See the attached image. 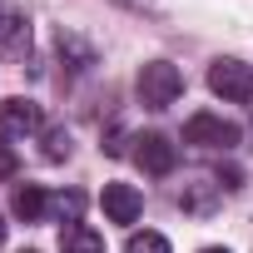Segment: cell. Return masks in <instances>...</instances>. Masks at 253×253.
I'll use <instances>...</instances> for the list:
<instances>
[{"label":"cell","mask_w":253,"mask_h":253,"mask_svg":"<svg viewBox=\"0 0 253 253\" xmlns=\"http://www.w3.org/2000/svg\"><path fill=\"white\" fill-rule=\"evenodd\" d=\"M134 89H139V104H144V109H169V104L184 94V75H179L169 60H149V65H139Z\"/></svg>","instance_id":"obj_1"},{"label":"cell","mask_w":253,"mask_h":253,"mask_svg":"<svg viewBox=\"0 0 253 253\" xmlns=\"http://www.w3.org/2000/svg\"><path fill=\"white\" fill-rule=\"evenodd\" d=\"M209 89L223 104H248L253 99V65H243V60H213L209 65Z\"/></svg>","instance_id":"obj_2"},{"label":"cell","mask_w":253,"mask_h":253,"mask_svg":"<svg viewBox=\"0 0 253 253\" xmlns=\"http://www.w3.org/2000/svg\"><path fill=\"white\" fill-rule=\"evenodd\" d=\"M243 139V129L223 114H194L184 124V144H204V149H233Z\"/></svg>","instance_id":"obj_3"},{"label":"cell","mask_w":253,"mask_h":253,"mask_svg":"<svg viewBox=\"0 0 253 253\" xmlns=\"http://www.w3.org/2000/svg\"><path fill=\"white\" fill-rule=\"evenodd\" d=\"M40 129V104L35 99H0V139H25Z\"/></svg>","instance_id":"obj_4"},{"label":"cell","mask_w":253,"mask_h":253,"mask_svg":"<svg viewBox=\"0 0 253 253\" xmlns=\"http://www.w3.org/2000/svg\"><path fill=\"white\" fill-rule=\"evenodd\" d=\"M134 144H139V149H134V164H139L144 174H174V164H179V149H174L164 134H139Z\"/></svg>","instance_id":"obj_5"},{"label":"cell","mask_w":253,"mask_h":253,"mask_svg":"<svg viewBox=\"0 0 253 253\" xmlns=\"http://www.w3.org/2000/svg\"><path fill=\"white\" fill-rule=\"evenodd\" d=\"M99 204H104V218H109V223H134L139 209H144V199H139L134 184H104Z\"/></svg>","instance_id":"obj_6"},{"label":"cell","mask_w":253,"mask_h":253,"mask_svg":"<svg viewBox=\"0 0 253 253\" xmlns=\"http://www.w3.org/2000/svg\"><path fill=\"white\" fill-rule=\"evenodd\" d=\"M30 50V20L15 5H0V55H20Z\"/></svg>","instance_id":"obj_7"},{"label":"cell","mask_w":253,"mask_h":253,"mask_svg":"<svg viewBox=\"0 0 253 253\" xmlns=\"http://www.w3.org/2000/svg\"><path fill=\"white\" fill-rule=\"evenodd\" d=\"M60 253H104V238L89 223H65L60 228Z\"/></svg>","instance_id":"obj_8"},{"label":"cell","mask_w":253,"mask_h":253,"mask_svg":"<svg viewBox=\"0 0 253 253\" xmlns=\"http://www.w3.org/2000/svg\"><path fill=\"white\" fill-rule=\"evenodd\" d=\"M10 209H15V218L35 223V218H45V213H50V199H45V189L20 184V189H15V199H10Z\"/></svg>","instance_id":"obj_9"},{"label":"cell","mask_w":253,"mask_h":253,"mask_svg":"<svg viewBox=\"0 0 253 253\" xmlns=\"http://www.w3.org/2000/svg\"><path fill=\"white\" fill-rule=\"evenodd\" d=\"M124 253H169V238L144 228V233H129V243H124Z\"/></svg>","instance_id":"obj_10"},{"label":"cell","mask_w":253,"mask_h":253,"mask_svg":"<svg viewBox=\"0 0 253 253\" xmlns=\"http://www.w3.org/2000/svg\"><path fill=\"white\" fill-rule=\"evenodd\" d=\"M45 159H50V164L70 159V134H65V129H45Z\"/></svg>","instance_id":"obj_11"},{"label":"cell","mask_w":253,"mask_h":253,"mask_svg":"<svg viewBox=\"0 0 253 253\" xmlns=\"http://www.w3.org/2000/svg\"><path fill=\"white\" fill-rule=\"evenodd\" d=\"M10 174H15V154L0 144V179H10Z\"/></svg>","instance_id":"obj_12"},{"label":"cell","mask_w":253,"mask_h":253,"mask_svg":"<svg viewBox=\"0 0 253 253\" xmlns=\"http://www.w3.org/2000/svg\"><path fill=\"white\" fill-rule=\"evenodd\" d=\"M0 243H5V218H0Z\"/></svg>","instance_id":"obj_13"},{"label":"cell","mask_w":253,"mask_h":253,"mask_svg":"<svg viewBox=\"0 0 253 253\" xmlns=\"http://www.w3.org/2000/svg\"><path fill=\"white\" fill-rule=\"evenodd\" d=\"M204 253H228V248H204Z\"/></svg>","instance_id":"obj_14"}]
</instances>
